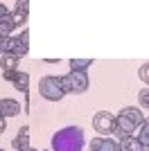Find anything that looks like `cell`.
I'll return each instance as SVG.
<instances>
[{"label":"cell","instance_id":"1","mask_svg":"<svg viewBox=\"0 0 149 151\" xmlns=\"http://www.w3.org/2000/svg\"><path fill=\"white\" fill-rule=\"evenodd\" d=\"M84 142L81 126H63L52 135V151H81Z\"/></svg>","mask_w":149,"mask_h":151},{"label":"cell","instance_id":"2","mask_svg":"<svg viewBox=\"0 0 149 151\" xmlns=\"http://www.w3.org/2000/svg\"><path fill=\"white\" fill-rule=\"evenodd\" d=\"M115 122H118V129L113 135H118V138H124V135H133L136 129H140L145 122V115L140 108L136 106H127L122 108L118 115H115Z\"/></svg>","mask_w":149,"mask_h":151},{"label":"cell","instance_id":"3","mask_svg":"<svg viewBox=\"0 0 149 151\" xmlns=\"http://www.w3.org/2000/svg\"><path fill=\"white\" fill-rule=\"evenodd\" d=\"M38 93H41V97H43V99H48V101H59V99H63L66 90H63L61 77H56V75L43 77V79L38 81Z\"/></svg>","mask_w":149,"mask_h":151},{"label":"cell","instance_id":"4","mask_svg":"<svg viewBox=\"0 0 149 151\" xmlns=\"http://www.w3.org/2000/svg\"><path fill=\"white\" fill-rule=\"evenodd\" d=\"M61 81H63V90H66V95H68V93H72V95L86 93L88 83H90L86 72H72V70H70L66 77H61Z\"/></svg>","mask_w":149,"mask_h":151},{"label":"cell","instance_id":"5","mask_svg":"<svg viewBox=\"0 0 149 151\" xmlns=\"http://www.w3.org/2000/svg\"><path fill=\"white\" fill-rule=\"evenodd\" d=\"M93 129L99 135H113L115 129H118V122H115V115L108 113V111H99L93 115Z\"/></svg>","mask_w":149,"mask_h":151},{"label":"cell","instance_id":"6","mask_svg":"<svg viewBox=\"0 0 149 151\" xmlns=\"http://www.w3.org/2000/svg\"><path fill=\"white\" fill-rule=\"evenodd\" d=\"M27 52H30V29H23V32H20V36H14V38H12L9 54L23 59Z\"/></svg>","mask_w":149,"mask_h":151},{"label":"cell","instance_id":"7","mask_svg":"<svg viewBox=\"0 0 149 151\" xmlns=\"http://www.w3.org/2000/svg\"><path fill=\"white\" fill-rule=\"evenodd\" d=\"M90 151H120V142L113 138H93Z\"/></svg>","mask_w":149,"mask_h":151},{"label":"cell","instance_id":"8","mask_svg":"<svg viewBox=\"0 0 149 151\" xmlns=\"http://www.w3.org/2000/svg\"><path fill=\"white\" fill-rule=\"evenodd\" d=\"M18 113H20V104L16 99H9V97L0 99V117H16Z\"/></svg>","mask_w":149,"mask_h":151},{"label":"cell","instance_id":"9","mask_svg":"<svg viewBox=\"0 0 149 151\" xmlns=\"http://www.w3.org/2000/svg\"><path fill=\"white\" fill-rule=\"evenodd\" d=\"M30 126H20L18 129V135L12 140V147L16 151H30Z\"/></svg>","mask_w":149,"mask_h":151},{"label":"cell","instance_id":"10","mask_svg":"<svg viewBox=\"0 0 149 151\" xmlns=\"http://www.w3.org/2000/svg\"><path fill=\"white\" fill-rule=\"evenodd\" d=\"M27 14H30V2H27V0H18V2L14 5V12H12L14 20H16V27L23 25L25 20H27Z\"/></svg>","mask_w":149,"mask_h":151},{"label":"cell","instance_id":"11","mask_svg":"<svg viewBox=\"0 0 149 151\" xmlns=\"http://www.w3.org/2000/svg\"><path fill=\"white\" fill-rule=\"evenodd\" d=\"M14 29H16V20H14L12 12H9L7 16H2V18H0V36H9Z\"/></svg>","mask_w":149,"mask_h":151},{"label":"cell","instance_id":"12","mask_svg":"<svg viewBox=\"0 0 149 151\" xmlns=\"http://www.w3.org/2000/svg\"><path fill=\"white\" fill-rule=\"evenodd\" d=\"M18 57H14V54H2L0 57V65H2V72H9V70H18Z\"/></svg>","mask_w":149,"mask_h":151},{"label":"cell","instance_id":"13","mask_svg":"<svg viewBox=\"0 0 149 151\" xmlns=\"http://www.w3.org/2000/svg\"><path fill=\"white\" fill-rule=\"evenodd\" d=\"M14 88L20 90L23 95H30V75L20 70V75L16 77V81H14Z\"/></svg>","mask_w":149,"mask_h":151},{"label":"cell","instance_id":"14","mask_svg":"<svg viewBox=\"0 0 149 151\" xmlns=\"http://www.w3.org/2000/svg\"><path fill=\"white\" fill-rule=\"evenodd\" d=\"M93 65V59H70V70L72 72H86Z\"/></svg>","mask_w":149,"mask_h":151},{"label":"cell","instance_id":"15","mask_svg":"<svg viewBox=\"0 0 149 151\" xmlns=\"http://www.w3.org/2000/svg\"><path fill=\"white\" fill-rule=\"evenodd\" d=\"M138 140H140V145H149V117L142 122L140 126V133H138Z\"/></svg>","mask_w":149,"mask_h":151},{"label":"cell","instance_id":"16","mask_svg":"<svg viewBox=\"0 0 149 151\" xmlns=\"http://www.w3.org/2000/svg\"><path fill=\"white\" fill-rule=\"evenodd\" d=\"M138 77H140V81H145V83L149 86V61L142 63V65L138 68Z\"/></svg>","mask_w":149,"mask_h":151},{"label":"cell","instance_id":"17","mask_svg":"<svg viewBox=\"0 0 149 151\" xmlns=\"http://www.w3.org/2000/svg\"><path fill=\"white\" fill-rule=\"evenodd\" d=\"M9 45H12V36H0V57L9 52Z\"/></svg>","mask_w":149,"mask_h":151},{"label":"cell","instance_id":"18","mask_svg":"<svg viewBox=\"0 0 149 151\" xmlns=\"http://www.w3.org/2000/svg\"><path fill=\"white\" fill-rule=\"evenodd\" d=\"M138 101H140V106L149 108V88H142L138 93Z\"/></svg>","mask_w":149,"mask_h":151},{"label":"cell","instance_id":"19","mask_svg":"<svg viewBox=\"0 0 149 151\" xmlns=\"http://www.w3.org/2000/svg\"><path fill=\"white\" fill-rule=\"evenodd\" d=\"M20 75V70H9V72H2V79H5V81H16V77Z\"/></svg>","mask_w":149,"mask_h":151},{"label":"cell","instance_id":"20","mask_svg":"<svg viewBox=\"0 0 149 151\" xmlns=\"http://www.w3.org/2000/svg\"><path fill=\"white\" fill-rule=\"evenodd\" d=\"M7 14H9V9L5 7V2H0V18H2V16H7Z\"/></svg>","mask_w":149,"mask_h":151},{"label":"cell","instance_id":"21","mask_svg":"<svg viewBox=\"0 0 149 151\" xmlns=\"http://www.w3.org/2000/svg\"><path fill=\"white\" fill-rule=\"evenodd\" d=\"M5 129H7V120H5V117H0V135L5 133Z\"/></svg>","mask_w":149,"mask_h":151},{"label":"cell","instance_id":"22","mask_svg":"<svg viewBox=\"0 0 149 151\" xmlns=\"http://www.w3.org/2000/svg\"><path fill=\"white\" fill-rule=\"evenodd\" d=\"M30 151H36V149H30Z\"/></svg>","mask_w":149,"mask_h":151},{"label":"cell","instance_id":"23","mask_svg":"<svg viewBox=\"0 0 149 151\" xmlns=\"http://www.w3.org/2000/svg\"><path fill=\"white\" fill-rule=\"evenodd\" d=\"M0 151H5V149H0Z\"/></svg>","mask_w":149,"mask_h":151},{"label":"cell","instance_id":"24","mask_svg":"<svg viewBox=\"0 0 149 151\" xmlns=\"http://www.w3.org/2000/svg\"><path fill=\"white\" fill-rule=\"evenodd\" d=\"M120 151H124V149H120Z\"/></svg>","mask_w":149,"mask_h":151}]
</instances>
